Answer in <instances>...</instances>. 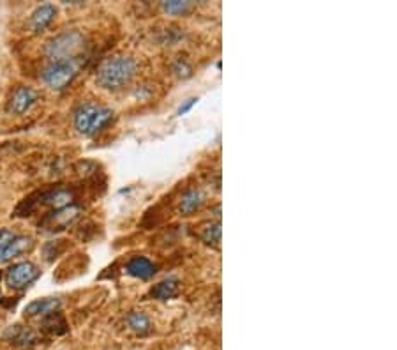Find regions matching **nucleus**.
Wrapping results in <instances>:
<instances>
[{"instance_id":"obj_1","label":"nucleus","mask_w":397,"mask_h":350,"mask_svg":"<svg viewBox=\"0 0 397 350\" xmlns=\"http://www.w3.org/2000/svg\"><path fill=\"white\" fill-rule=\"evenodd\" d=\"M138 69L136 60L128 55H113V57L104 58L101 66L97 67L95 80L106 91H120L125 85L131 84Z\"/></svg>"},{"instance_id":"obj_2","label":"nucleus","mask_w":397,"mask_h":350,"mask_svg":"<svg viewBox=\"0 0 397 350\" xmlns=\"http://www.w3.org/2000/svg\"><path fill=\"white\" fill-rule=\"evenodd\" d=\"M113 119V112L106 106L94 103H82L73 113V124L83 137H94L106 128Z\"/></svg>"},{"instance_id":"obj_3","label":"nucleus","mask_w":397,"mask_h":350,"mask_svg":"<svg viewBox=\"0 0 397 350\" xmlns=\"http://www.w3.org/2000/svg\"><path fill=\"white\" fill-rule=\"evenodd\" d=\"M85 48V38L80 30H66L46 43L45 55L51 60H78Z\"/></svg>"},{"instance_id":"obj_4","label":"nucleus","mask_w":397,"mask_h":350,"mask_svg":"<svg viewBox=\"0 0 397 350\" xmlns=\"http://www.w3.org/2000/svg\"><path fill=\"white\" fill-rule=\"evenodd\" d=\"M78 75V60H51L41 71V80L46 87L62 91Z\"/></svg>"},{"instance_id":"obj_5","label":"nucleus","mask_w":397,"mask_h":350,"mask_svg":"<svg viewBox=\"0 0 397 350\" xmlns=\"http://www.w3.org/2000/svg\"><path fill=\"white\" fill-rule=\"evenodd\" d=\"M34 248V239L11 229H0V264L11 262Z\"/></svg>"},{"instance_id":"obj_6","label":"nucleus","mask_w":397,"mask_h":350,"mask_svg":"<svg viewBox=\"0 0 397 350\" xmlns=\"http://www.w3.org/2000/svg\"><path fill=\"white\" fill-rule=\"evenodd\" d=\"M39 276H41L39 267L36 266V264L25 260V262H16L9 267L8 271H5L4 278L5 285H8L11 290H25Z\"/></svg>"},{"instance_id":"obj_7","label":"nucleus","mask_w":397,"mask_h":350,"mask_svg":"<svg viewBox=\"0 0 397 350\" xmlns=\"http://www.w3.org/2000/svg\"><path fill=\"white\" fill-rule=\"evenodd\" d=\"M39 101V92L29 85H18L8 101V112L13 115H23Z\"/></svg>"},{"instance_id":"obj_8","label":"nucleus","mask_w":397,"mask_h":350,"mask_svg":"<svg viewBox=\"0 0 397 350\" xmlns=\"http://www.w3.org/2000/svg\"><path fill=\"white\" fill-rule=\"evenodd\" d=\"M80 216V205H69V207L58 209V211H51L50 214H46L39 225L48 232H58V230L67 229L73 225Z\"/></svg>"},{"instance_id":"obj_9","label":"nucleus","mask_w":397,"mask_h":350,"mask_svg":"<svg viewBox=\"0 0 397 350\" xmlns=\"http://www.w3.org/2000/svg\"><path fill=\"white\" fill-rule=\"evenodd\" d=\"M55 16H57V8L53 4H43L39 8L34 9V13L30 14L29 29L34 34H39L46 30L53 23Z\"/></svg>"},{"instance_id":"obj_10","label":"nucleus","mask_w":397,"mask_h":350,"mask_svg":"<svg viewBox=\"0 0 397 350\" xmlns=\"http://www.w3.org/2000/svg\"><path fill=\"white\" fill-rule=\"evenodd\" d=\"M125 272H128L129 276H132V278L147 281V279H150L156 272H158V266H156L150 259L143 257V255H136V257H132L128 262Z\"/></svg>"},{"instance_id":"obj_11","label":"nucleus","mask_w":397,"mask_h":350,"mask_svg":"<svg viewBox=\"0 0 397 350\" xmlns=\"http://www.w3.org/2000/svg\"><path fill=\"white\" fill-rule=\"evenodd\" d=\"M60 310V299L57 297H45V299H36L29 303L25 308L27 318H45L51 313Z\"/></svg>"},{"instance_id":"obj_12","label":"nucleus","mask_w":397,"mask_h":350,"mask_svg":"<svg viewBox=\"0 0 397 350\" xmlns=\"http://www.w3.org/2000/svg\"><path fill=\"white\" fill-rule=\"evenodd\" d=\"M4 336L18 347H30L38 342V334L34 333L30 327H23V325H11Z\"/></svg>"},{"instance_id":"obj_13","label":"nucleus","mask_w":397,"mask_h":350,"mask_svg":"<svg viewBox=\"0 0 397 350\" xmlns=\"http://www.w3.org/2000/svg\"><path fill=\"white\" fill-rule=\"evenodd\" d=\"M125 324L129 329L138 336H147L152 331V322H150L149 315L143 312H131L125 317Z\"/></svg>"},{"instance_id":"obj_14","label":"nucleus","mask_w":397,"mask_h":350,"mask_svg":"<svg viewBox=\"0 0 397 350\" xmlns=\"http://www.w3.org/2000/svg\"><path fill=\"white\" fill-rule=\"evenodd\" d=\"M205 202V195H203L200 189H187L186 193L180 198V205H178V211L184 214V216H189V214L196 213L200 207Z\"/></svg>"},{"instance_id":"obj_15","label":"nucleus","mask_w":397,"mask_h":350,"mask_svg":"<svg viewBox=\"0 0 397 350\" xmlns=\"http://www.w3.org/2000/svg\"><path fill=\"white\" fill-rule=\"evenodd\" d=\"M178 290H180V287H178L177 279L168 278L159 281L158 285H154V287L150 288V296L158 301H170L178 296Z\"/></svg>"},{"instance_id":"obj_16","label":"nucleus","mask_w":397,"mask_h":350,"mask_svg":"<svg viewBox=\"0 0 397 350\" xmlns=\"http://www.w3.org/2000/svg\"><path fill=\"white\" fill-rule=\"evenodd\" d=\"M41 327L43 331L50 334H64L67 331L66 318H64V315L60 313V310L48 315V317L41 318Z\"/></svg>"},{"instance_id":"obj_17","label":"nucleus","mask_w":397,"mask_h":350,"mask_svg":"<svg viewBox=\"0 0 397 350\" xmlns=\"http://www.w3.org/2000/svg\"><path fill=\"white\" fill-rule=\"evenodd\" d=\"M191 5L193 4L187 2V0H170V2H163L165 13L173 14V16H177V14H186L191 9Z\"/></svg>"},{"instance_id":"obj_18","label":"nucleus","mask_w":397,"mask_h":350,"mask_svg":"<svg viewBox=\"0 0 397 350\" xmlns=\"http://www.w3.org/2000/svg\"><path fill=\"white\" fill-rule=\"evenodd\" d=\"M202 239L207 244H214V246H219L221 242V223H212L207 225L202 232Z\"/></svg>"},{"instance_id":"obj_19","label":"nucleus","mask_w":397,"mask_h":350,"mask_svg":"<svg viewBox=\"0 0 397 350\" xmlns=\"http://www.w3.org/2000/svg\"><path fill=\"white\" fill-rule=\"evenodd\" d=\"M173 73L177 76H180V78H189L193 69H191V66L184 60V58H178L177 62L173 64Z\"/></svg>"},{"instance_id":"obj_20","label":"nucleus","mask_w":397,"mask_h":350,"mask_svg":"<svg viewBox=\"0 0 397 350\" xmlns=\"http://www.w3.org/2000/svg\"><path fill=\"white\" fill-rule=\"evenodd\" d=\"M196 103H198V97H189V100H187L186 103L180 104V108L177 110V115H186V113L189 112V110L193 108V106H195Z\"/></svg>"},{"instance_id":"obj_21","label":"nucleus","mask_w":397,"mask_h":350,"mask_svg":"<svg viewBox=\"0 0 397 350\" xmlns=\"http://www.w3.org/2000/svg\"><path fill=\"white\" fill-rule=\"evenodd\" d=\"M0 276H2V275H0Z\"/></svg>"}]
</instances>
